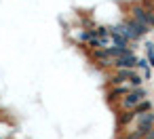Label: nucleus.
<instances>
[{
  "mask_svg": "<svg viewBox=\"0 0 154 139\" xmlns=\"http://www.w3.org/2000/svg\"><path fill=\"white\" fill-rule=\"evenodd\" d=\"M146 99H150V91L146 89V86H137V89H133V91H129L112 110H114V114H120V112H133V110H137Z\"/></svg>",
  "mask_w": 154,
  "mask_h": 139,
  "instance_id": "obj_1",
  "label": "nucleus"
},
{
  "mask_svg": "<svg viewBox=\"0 0 154 139\" xmlns=\"http://www.w3.org/2000/svg\"><path fill=\"white\" fill-rule=\"evenodd\" d=\"M141 2H143V7H146V11H148L150 26H152V30H154V0H141Z\"/></svg>",
  "mask_w": 154,
  "mask_h": 139,
  "instance_id": "obj_2",
  "label": "nucleus"
}]
</instances>
